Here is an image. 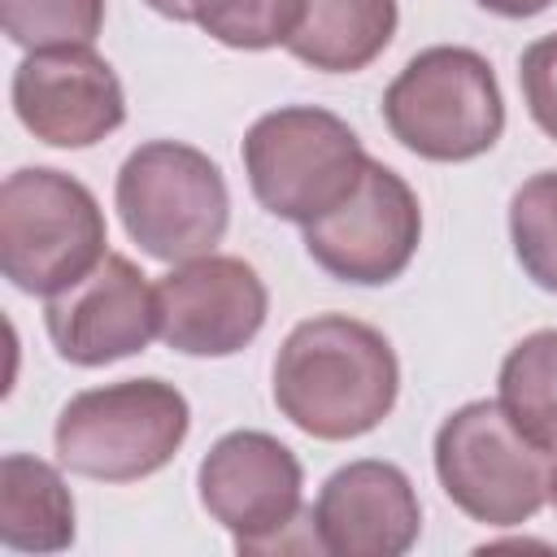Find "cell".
I'll list each match as a JSON object with an SVG mask.
<instances>
[{
    "label": "cell",
    "instance_id": "cell-8",
    "mask_svg": "<svg viewBox=\"0 0 557 557\" xmlns=\"http://www.w3.org/2000/svg\"><path fill=\"white\" fill-rule=\"evenodd\" d=\"M205 513L231 531L239 553L287 548L300 522L305 470L300 457L270 431H226L196 470Z\"/></svg>",
    "mask_w": 557,
    "mask_h": 557
},
{
    "label": "cell",
    "instance_id": "cell-7",
    "mask_svg": "<svg viewBox=\"0 0 557 557\" xmlns=\"http://www.w3.org/2000/svg\"><path fill=\"white\" fill-rule=\"evenodd\" d=\"M435 479L444 496L483 527H522L548 500V453H540L496 400L453 409L435 431Z\"/></svg>",
    "mask_w": 557,
    "mask_h": 557
},
{
    "label": "cell",
    "instance_id": "cell-19",
    "mask_svg": "<svg viewBox=\"0 0 557 557\" xmlns=\"http://www.w3.org/2000/svg\"><path fill=\"white\" fill-rule=\"evenodd\" d=\"M305 0H226L200 30L226 48L239 52H265V48H287L292 30L300 26Z\"/></svg>",
    "mask_w": 557,
    "mask_h": 557
},
{
    "label": "cell",
    "instance_id": "cell-9",
    "mask_svg": "<svg viewBox=\"0 0 557 557\" xmlns=\"http://www.w3.org/2000/svg\"><path fill=\"white\" fill-rule=\"evenodd\" d=\"M305 231V252L331 278L383 287L400 278L422 244V205L413 187L383 161H366L361 183Z\"/></svg>",
    "mask_w": 557,
    "mask_h": 557
},
{
    "label": "cell",
    "instance_id": "cell-17",
    "mask_svg": "<svg viewBox=\"0 0 557 557\" xmlns=\"http://www.w3.org/2000/svg\"><path fill=\"white\" fill-rule=\"evenodd\" d=\"M509 239L522 274L557 296V170H540L513 191Z\"/></svg>",
    "mask_w": 557,
    "mask_h": 557
},
{
    "label": "cell",
    "instance_id": "cell-4",
    "mask_svg": "<svg viewBox=\"0 0 557 557\" xmlns=\"http://www.w3.org/2000/svg\"><path fill=\"white\" fill-rule=\"evenodd\" d=\"M104 244V209L74 174L22 165L0 183V274L17 292H65L109 252Z\"/></svg>",
    "mask_w": 557,
    "mask_h": 557
},
{
    "label": "cell",
    "instance_id": "cell-18",
    "mask_svg": "<svg viewBox=\"0 0 557 557\" xmlns=\"http://www.w3.org/2000/svg\"><path fill=\"white\" fill-rule=\"evenodd\" d=\"M4 35L26 48H78L96 44L104 26V0H0Z\"/></svg>",
    "mask_w": 557,
    "mask_h": 557
},
{
    "label": "cell",
    "instance_id": "cell-20",
    "mask_svg": "<svg viewBox=\"0 0 557 557\" xmlns=\"http://www.w3.org/2000/svg\"><path fill=\"white\" fill-rule=\"evenodd\" d=\"M518 87H522L531 122L548 139H557V30L540 35L535 44L522 48V57H518Z\"/></svg>",
    "mask_w": 557,
    "mask_h": 557
},
{
    "label": "cell",
    "instance_id": "cell-15",
    "mask_svg": "<svg viewBox=\"0 0 557 557\" xmlns=\"http://www.w3.org/2000/svg\"><path fill=\"white\" fill-rule=\"evenodd\" d=\"M0 544L13 553H61L74 544V496L57 466L30 453L0 461Z\"/></svg>",
    "mask_w": 557,
    "mask_h": 557
},
{
    "label": "cell",
    "instance_id": "cell-2",
    "mask_svg": "<svg viewBox=\"0 0 557 557\" xmlns=\"http://www.w3.org/2000/svg\"><path fill=\"white\" fill-rule=\"evenodd\" d=\"M191 431L187 396L148 374L70 396L52 426L57 461L96 483H139L174 461Z\"/></svg>",
    "mask_w": 557,
    "mask_h": 557
},
{
    "label": "cell",
    "instance_id": "cell-14",
    "mask_svg": "<svg viewBox=\"0 0 557 557\" xmlns=\"http://www.w3.org/2000/svg\"><path fill=\"white\" fill-rule=\"evenodd\" d=\"M396 22V0H305L287 52L322 74H357L387 52Z\"/></svg>",
    "mask_w": 557,
    "mask_h": 557
},
{
    "label": "cell",
    "instance_id": "cell-22",
    "mask_svg": "<svg viewBox=\"0 0 557 557\" xmlns=\"http://www.w3.org/2000/svg\"><path fill=\"white\" fill-rule=\"evenodd\" d=\"M479 9H487V13H496V17H509V22H522V17H535V13H544L548 4H557V0H474Z\"/></svg>",
    "mask_w": 557,
    "mask_h": 557
},
{
    "label": "cell",
    "instance_id": "cell-21",
    "mask_svg": "<svg viewBox=\"0 0 557 557\" xmlns=\"http://www.w3.org/2000/svg\"><path fill=\"white\" fill-rule=\"evenodd\" d=\"M152 13H161V17H170V22H196V26H205L226 0H144Z\"/></svg>",
    "mask_w": 557,
    "mask_h": 557
},
{
    "label": "cell",
    "instance_id": "cell-16",
    "mask_svg": "<svg viewBox=\"0 0 557 557\" xmlns=\"http://www.w3.org/2000/svg\"><path fill=\"white\" fill-rule=\"evenodd\" d=\"M496 405L505 418L548 457H557V331H531L522 335L496 379Z\"/></svg>",
    "mask_w": 557,
    "mask_h": 557
},
{
    "label": "cell",
    "instance_id": "cell-13",
    "mask_svg": "<svg viewBox=\"0 0 557 557\" xmlns=\"http://www.w3.org/2000/svg\"><path fill=\"white\" fill-rule=\"evenodd\" d=\"M309 535L331 557H400L422 535V500L400 466L361 457L322 483Z\"/></svg>",
    "mask_w": 557,
    "mask_h": 557
},
{
    "label": "cell",
    "instance_id": "cell-5",
    "mask_svg": "<svg viewBox=\"0 0 557 557\" xmlns=\"http://www.w3.org/2000/svg\"><path fill=\"white\" fill-rule=\"evenodd\" d=\"M239 157L257 205L296 226L331 213L361 183L370 161L357 131L318 104H283L261 113L248 126Z\"/></svg>",
    "mask_w": 557,
    "mask_h": 557
},
{
    "label": "cell",
    "instance_id": "cell-6",
    "mask_svg": "<svg viewBox=\"0 0 557 557\" xmlns=\"http://www.w3.org/2000/svg\"><path fill=\"white\" fill-rule=\"evenodd\" d=\"M113 205L139 252L170 265L213 252L231 226V191L218 161L178 139L139 144L117 170Z\"/></svg>",
    "mask_w": 557,
    "mask_h": 557
},
{
    "label": "cell",
    "instance_id": "cell-11",
    "mask_svg": "<svg viewBox=\"0 0 557 557\" xmlns=\"http://www.w3.org/2000/svg\"><path fill=\"white\" fill-rule=\"evenodd\" d=\"M44 326L61 361L96 370L144 352L157 331V287L148 274L122 257L104 252L78 283L48 296Z\"/></svg>",
    "mask_w": 557,
    "mask_h": 557
},
{
    "label": "cell",
    "instance_id": "cell-1",
    "mask_svg": "<svg viewBox=\"0 0 557 557\" xmlns=\"http://www.w3.org/2000/svg\"><path fill=\"white\" fill-rule=\"evenodd\" d=\"M400 396L392 339L348 313H318L287 331L274 357V405L313 440L370 435Z\"/></svg>",
    "mask_w": 557,
    "mask_h": 557
},
{
    "label": "cell",
    "instance_id": "cell-10",
    "mask_svg": "<svg viewBox=\"0 0 557 557\" xmlns=\"http://www.w3.org/2000/svg\"><path fill=\"white\" fill-rule=\"evenodd\" d=\"M270 313V292L244 257L205 252L157 283V331L183 357L244 352Z\"/></svg>",
    "mask_w": 557,
    "mask_h": 557
},
{
    "label": "cell",
    "instance_id": "cell-23",
    "mask_svg": "<svg viewBox=\"0 0 557 557\" xmlns=\"http://www.w3.org/2000/svg\"><path fill=\"white\" fill-rule=\"evenodd\" d=\"M548 500L557 505V461H553V470H548Z\"/></svg>",
    "mask_w": 557,
    "mask_h": 557
},
{
    "label": "cell",
    "instance_id": "cell-12",
    "mask_svg": "<svg viewBox=\"0 0 557 557\" xmlns=\"http://www.w3.org/2000/svg\"><path fill=\"white\" fill-rule=\"evenodd\" d=\"M9 96L17 122L48 148H91L126 122L122 78L91 44L26 52Z\"/></svg>",
    "mask_w": 557,
    "mask_h": 557
},
{
    "label": "cell",
    "instance_id": "cell-3",
    "mask_svg": "<svg viewBox=\"0 0 557 557\" xmlns=\"http://www.w3.org/2000/svg\"><path fill=\"white\" fill-rule=\"evenodd\" d=\"M383 122L422 161L457 165L492 152L505 135V96L492 61L461 44L422 48L387 83Z\"/></svg>",
    "mask_w": 557,
    "mask_h": 557
}]
</instances>
